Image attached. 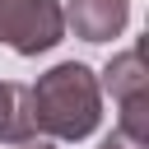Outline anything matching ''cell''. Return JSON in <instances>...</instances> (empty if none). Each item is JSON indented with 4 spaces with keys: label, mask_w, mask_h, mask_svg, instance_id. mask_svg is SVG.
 <instances>
[{
    "label": "cell",
    "mask_w": 149,
    "mask_h": 149,
    "mask_svg": "<svg viewBox=\"0 0 149 149\" xmlns=\"http://www.w3.org/2000/svg\"><path fill=\"white\" fill-rule=\"evenodd\" d=\"M61 14L79 42H112L130 23V0H65Z\"/></svg>",
    "instance_id": "cell-3"
},
{
    "label": "cell",
    "mask_w": 149,
    "mask_h": 149,
    "mask_svg": "<svg viewBox=\"0 0 149 149\" xmlns=\"http://www.w3.org/2000/svg\"><path fill=\"white\" fill-rule=\"evenodd\" d=\"M98 88H102V93H112L116 102L149 93V74H144L140 47H126V51H116V56L102 65V74H98Z\"/></svg>",
    "instance_id": "cell-4"
},
{
    "label": "cell",
    "mask_w": 149,
    "mask_h": 149,
    "mask_svg": "<svg viewBox=\"0 0 149 149\" xmlns=\"http://www.w3.org/2000/svg\"><path fill=\"white\" fill-rule=\"evenodd\" d=\"M9 149H56L51 140H23V144H9Z\"/></svg>",
    "instance_id": "cell-7"
},
{
    "label": "cell",
    "mask_w": 149,
    "mask_h": 149,
    "mask_svg": "<svg viewBox=\"0 0 149 149\" xmlns=\"http://www.w3.org/2000/svg\"><path fill=\"white\" fill-rule=\"evenodd\" d=\"M33 130L47 140H84L102 121V88L84 61H61L28 88Z\"/></svg>",
    "instance_id": "cell-1"
},
{
    "label": "cell",
    "mask_w": 149,
    "mask_h": 149,
    "mask_svg": "<svg viewBox=\"0 0 149 149\" xmlns=\"http://www.w3.org/2000/svg\"><path fill=\"white\" fill-rule=\"evenodd\" d=\"M65 37L61 0H0V42L19 56H42Z\"/></svg>",
    "instance_id": "cell-2"
},
{
    "label": "cell",
    "mask_w": 149,
    "mask_h": 149,
    "mask_svg": "<svg viewBox=\"0 0 149 149\" xmlns=\"http://www.w3.org/2000/svg\"><path fill=\"white\" fill-rule=\"evenodd\" d=\"M23 140H37L28 112V84L0 79V144H23Z\"/></svg>",
    "instance_id": "cell-5"
},
{
    "label": "cell",
    "mask_w": 149,
    "mask_h": 149,
    "mask_svg": "<svg viewBox=\"0 0 149 149\" xmlns=\"http://www.w3.org/2000/svg\"><path fill=\"white\" fill-rule=\"evenodd\" d=\"M98 149H149V144H144V140H130V135H121V130H112V135H102Z\"/></svg>",
    "instance_id": "cell-6"
}]
</instances>
